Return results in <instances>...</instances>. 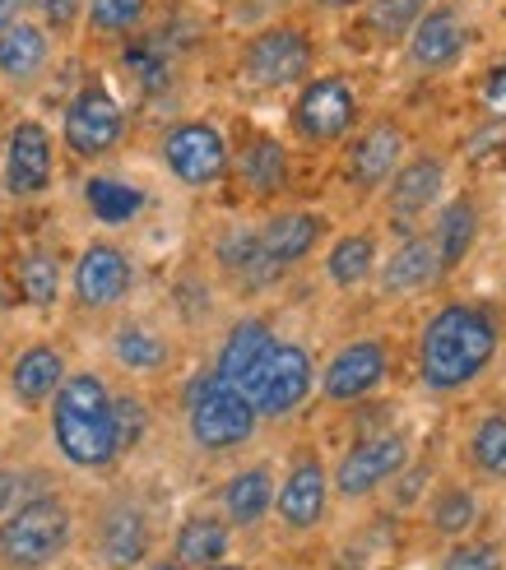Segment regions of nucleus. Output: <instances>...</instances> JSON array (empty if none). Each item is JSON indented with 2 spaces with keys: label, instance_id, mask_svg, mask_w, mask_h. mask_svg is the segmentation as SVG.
Segmentation results:
<instances>
[{
  "label": "nucleus",
  "instance_id": "1",
  "mask_svg": "<svg viewBox=\"0 0 506 570\" xmlns=\"http://www.w3.org/2000/svg\"><path fill=\"white\" fill-rule=\"evenodd\" d=\"M502 325L479 302H446L418 330V381L428 394H460L497 362Z\"/></svg>",
  "mask_w": 506,
  "mask_h": 570
},
{
  "label": "nucleus",
  "instance_id": "2",
  "mask_svg": "<svg viewBox=\"0 0 506 570\" xmlns=\"http://www.w3.org/2000/svg\"><path fill=\"white\" fill-rule=\"evenodd\" d=\"M51 441L61 460L79 473H107L121 460L111 390L98 372H70L51 394Z\"/></svg>",
  "mask_w": 506,
  "mask_h": 570
},
{
  "label": "nucleus",
  "instance_id": "3",
  "mask_svg": "<svg viewBox=\"0 0 506 570\" xmlns=\"http://www.w3.org/2000/svg\"><path fill=\"white\" fill-rule=\"evenodd\" d=\"M70 548H75V510L56 492L19 501L0 520V570H51Z\"/></svg>",
  "mask_w": 506,
  "mask_h": 570
},
{
  "label": "nucleus",
  "instance_id": "4",
  "mask_svg": "<svg viewBox=\"0 0 506 570\" xmlns=\"http://www.w3.org/2000/svg\"><path fill=\"white\" fill-rule=\"evenodd\" d=\"M186 404V432L191 441L210 450V454H228V450H242L251 436H256V409H251V399L237 390V385H223L214 372L195 376L182 394Z\"/></svg>",
  "mask_w": 506,
  "mask_h": 570
},
{
  "label": "nucleus",
  "instance_id": "5",
  "mask_svg": "<svg viewBox=\"0 0 506 570\" xmlns=\"http://www.w3.org/2000/svg\"><path fill=\"white\" fill-rule=\"evenodd\" d=\"M413 460V445L405 432H377V436H362L353 441L344 454H340V464L330 469V492L340 497V501H368L377 497L381 488H390Z\"/></svg>",
  "mask_w": 506,
  "mask_h": 570
},
{
  "label": "nucleus",
  "instance_id": "6",
  "mask_svg": "<svg viewBox=\"0 0 506 570\" xmlns=\"http://www.w3.org/2000/svg\"><path fill=\"white\" fill-rule=\"evenodd\" d=\"M317 390V366H312V353H306L302 344H293V338H274L270 357L261 362V372L246 381V399L251 409H256V417H289L306 404V394Z\"/></svg>",
  "mask_w": 506,
  "mask_h": 570
},
{
  "label": "nucleus",
  "instance_id": "7",
  "mask_svg": "<svg viewBox=\"0 0 506 570\" xmlns=\"http://www.w3.org/2000/svg\"><path fill=\"white\" fill-rule=\"evenodd\" d=\"M358 126V94L344 75H317L302 83V94L293 102V130L302 145L330 149L344 145Z\"/></svg>",
  "mask_w": 506,
  "mask_h": 570
},
{
  "label": "nucleus",
  "instance_id": "8",
  "mask_svg": "<svg viewBox=\"0 0 506 570\" xmlns=\"http://www.w3.org/2000/svg\"><path fill=\"white\" fill-rule=\"evenodd\" d=\"M61 139L75 158H107L126 139V107L111 98L103 83H84L66 102Z\"/></svg>",
  "mask_w": 506,
  "mask_h": 570
},
{
  "label": "nucleus",
  "instance_id": "9",
  "mask_svg": "<svg viewBox=\"0 0 506 570\" xmlns=\"http://www.w3.org/2000/svg\"><path fill=\"white\" fill-rule=\"evenodd\" d=\"M158 154H163L167 173L191 190H205L228 173V139H223V130L214 121H177L163 135Z\"/></svg>",
  "mask_w": 506,
  "mask_h": 570
},
{
  "label": "nucleus",
  "instance_id": "10",
  "mask_svg": "<svg viewBox=\"0 0 506 570\" xmlns=\"http://www.w3.org/2000/svg\"><path fill=\"white\" fill-rule=\"evenodd\" d=\"M312 61H317L312 38L289 23L265 28V33H256L242 51V70L256 89H293V83H306Z\"/></svg>",
  "mask_w": 506,
  "mask_h": 570
},
{
  "label": "nucleus",
  "instance_id": "11",
  "mask_svg": "<svg viewBox=\"0 0 506 570\" xmlns=\"http://www.w3.org/2000/svg\"><path fill=\"white\" fill-rule=\"evenodd\" d=\"M390 376V348H386V338H349V344L334 353L325 362V372H321V399L334 409H349L358 404V399H368L386 385Z\"/></svg>",
  "mask_w": 506,
  "mask_h": 570
},
{
  "label": "nucleus",
  "instance_id": "12",
  "mask_svg": "<svg viewBox=\"0 0 506 570\" xmlns=\"http://www.w3.org/2000/svg\"><path fill=\"white\" fill-rule=\"evenodd\" d=\"M330 469L317 450H306L293 460V469L284 473V482H274V515L289 533H312L325 524L330 515Z\"/></svg>",
  "mask_w": 506,
  "mask_h": 570
},
{
  "label": "nucleus",
  "instance_id": "13",
  "mask_svg": "<svg viewBox=\"0 0 506 570\" xmlns=\"http://www.w3.org/2000/svg\"><path fill=\"white\" fill-rule=\"evenodd\" d=\"M135 288V265L121 246L111 242H94L79 250V261L70 269V293L84 311H111L121 306Z\"/></svg>",
  "mask_w": 506,
  "mask_h": 570
},
{
  "label": "nucleus",
  "instance_id": "14",
  "mask_svg": "<svg viewBox=\"0 0 506 570\" xmlns=\"http://www.w3.org/2000/svg\"><path fill=\"white\" fill-rule=\"evenodd\" d=\"M409 66L418 75H446L469 51V14L460 6H428V14L409 28Z\"/></svg>",
  "mask_w": 506,
  "mask_h": 570
},
{
  "label": "nucleus",
  "instance_id": "15",
  "mask_svg": "<svg viewBox=\"0 0 506 570\" xmlns=\"http://www.w3.org/2000/svg\"><path fill=\"white\" fill-rule=\"evenodd\" d=\"M446 177H451V163L437 149H424V154H409L396 177L386 181V214L396 223H413V218H428L441 195H446Z\"/></svg>",
  "mask_w": 506,
  "mask_h": 570
},
{
  "label": "nucleus",
  "instance_id": "16",
  "mask_svg": "<svg viewBox=\"0 0 506 570\" xmlns=\"http://www.w3.org/2000/svg\"><path fill=\"white\" fill-rule=\"evenodd\" d=\"M409 158V135L400 121H372L353 135V145L344 154V181L358 186V190H381L390 177H396V167Z\"/></svg>",
  "mask_w": 506,
  "mask_h": 570
},
{
  "label": "nucleus",
  "instance_id": "17",
  "mask_svg": "<svg viewBox=\"0 0 506 570\" xmlns=\"http://www.w3.org/2000/svg\"><path fill=\"white\" fill-rule=\"evenodd\" d=\"M51 177H56L51 130L28 117L10 130V145H6V190L14 199H33L51 186Z\"/></svg>",
  "mask_w": 506,
  "mask_h": 570
},
{
  "label": "nucleus",
  "instance_id": "18",
  "mask_svg": "<svg viewBox=\"0 0 506 570\" xmlns=\"http://www.w3.org/2000/svg\"><path fill=\"white\" fill-rule=\"evenodd\" d=\"M377 293L381 297H413V293H428L432 283H441V255L432 233H413L405 237L396 250L386 255V265H377Z\"/></svg>",
  "mask_w": 506,
  "mask_h": 570
},
{
  "label": "nucleus",
  "instance_id": "19",
  "mask_svg": "<svg viewBox=\"0 0 506 570\" xmlns=\"http://www.w3.org/2000/svg\"><path fill=\"white\" fill-rule=\"evenodd\" d=\"M94 543H98V561L107 570H139V566L149 561V543H154L145 510L130 505V501L107 505L103 515H98Z\"/></svg>",
  "mask_w": 506,
  "mask_h": 570
},
{
  "label": "nucleus",
  "instance_id": "20",
  "mask_svg": "<svg viewBox=\"0 0 506 570\" xmlns=\"http://www.w3.org/2000/svg\"><path fill=\"white\" fill-rule=\"evenodd\" d=\"M256 237H261V250L270 255V261H274L279 269H289V265L306 261V255L321 246L325 218L312 214V209H279V214H270V218L256 227Z\"/></svg>",
  "mask_w": 506,
  "mask_h": 570
},
{
  "label": "nucleus",
  "instance_id": "21",
  "mask_svg": "<svg viewBox=\"0 0 506 570\" xmlns=\"http://www.w3.org/2000/svg\"><path fill=\"white\" fill-rule=\"evenodd\" d=\"M66 376L70 372H66V353L61 348L56 344H28L10 366V394L19 399L23 409H42V404H51V394L61 390Z\"/></svg>",
  "mask_w": 506,
  "mask_h": 570
},
{
  "label": "nucleus",
  "instance_id": "22",
  "mask_svg": "<svg viewBox=\"0 0 506 570\" xmlns=\"http://www.w3.org/2000/svg\"><path fill=\"white\" fill-rule=\"evenodd\" d=\"M214 261H218L223 274L237 278L242 288H251V293H261V288H270V283L284 278V269H279L261 250L256 227H228V233L214 242Z\"/></svg>",
  "mask_w": 506,
  "mask_h": 570
},
{
  "label": "nucleus",
  "instance_id": "23",
  "mask_svg": "<svg viewBox=\"0 0 506 570\" xmlns=\"http://www.w3.org/2000/svg\"><path fill=\"white\" fill-rule=\"evenodd\" d=\"M270 348H274V330L265 325V321H237L233 330H228V338H223V348H218V357H214V376L223 381V385H237V390H246V381L261 372V362L270 357Z\"/></svg>",
  "mask_w": 506,
  "mask_h": 570
},
{
  "label": "nucleus",
  "instance_id": "24",
  "mask_svg": "<svg viewBox=\"0 0 506 570\" xmlns=\"http://www.w3.org/2000/svg\"><path fill=\"white\" fill-rule=\"evenodd\" d=\"M218 510L233 529H256L265 515H274V473L265 464L237 469L218 488Z\"/></svg>",
  "mask_w": 506,
  "mask_h": 570
},
{
  "label": "nucleus",
  "instance_id": "25",
  "mask_svg": "<svg viewBox=\"0 0 506 570\" xmlns=\"http://www.w3.org/2000/svg\"><path fill=\"white\" fill-rule=\"evenodd\" d=\"M424 520L441 543H460V538H469L474 529H479L484 501L469 482H441V488L432 492V501L424 505Z\"/></svg>",
  "mask_w": 506,
  "mask_h": 570
},
{
  "label": "nucleus",
  "instance_id": "26",
  "mask_svg": "<svg viewBox=\"0 0 506 570\" xmlns=\"http://www.w3.org/2000/svg\"><path fill=\"white\" fill-rule=\"evenodd\" d=\"M432 242H437V255H441V274H456L469 261L474 242H479V205H474L469 195L437 205Z\"/></svg>",
  "mask_w": 506,
  "mask_h": 570
},
{
  "label": "nucleus",
  "instance_id": "27",
  "mask_svg": "<svg viewBox=\"0 0 506 570\" xmlns=\"http://www.w3.org/2000/svg\"><path fill=\"white\" fill-rule=\"evenodd\" d=\"M228 552H233V524L223 515H191L173 533V561H182L186 570L218 566L228 561Z\"/></svg>",
  "mask_w": 506,
  "mask_h": 570
},
{
  "label": "nucleus",
  "instance_id": "28",
  "mask_svg": "<svg viewBox=\"0 0 506 570\" xmlns=\"http://www.w3.org/2000/svg\"><path fill=\"white\" fill-rule=\"evenodd\" d=\"M372 274H377V233L372 227H358V233H344L330 242V250H325L330 288L353 293L362 283H372Z\"/></svg>",
  "mask_w": 506,
  "mask_h": 570
},
{
  "label": "nucleus",
  "instance_id": "29",
  "mask_svg": "<svg viewBox=\"0 0 506 570\" xmlns=\"http://www.w3.org/2000/svg\"><path fill=\"white\" fill-rule=\"evenodd\" d=\"M51 61V38H47V28L42 23H10L6 33H0V75L14 79V83H28V79H38Z\"/></svg>",
  "mask_w": 506,
  "mask_h": 570
},
{
  "label": "nucleus",
  "instance_id": "30",
  "mask_svg": "<svg viewBox=\"0 0 506 570\" xmlns=\"http://www.w3.org/2000/svg\"><path fill=\"white\" fill-rule=\"evenodd\" d=\"M237 177H242V186L251 195H261V199L279 195V190L289 186V149L279 145L274 135H256L237 154Z\"/></svg>",
  "mask_w": 506,
  "mask_h": 570
},
{
  "label": "nucleus",
  "instance_id": "31",
  "mask_svg": "<svg viewBox=\"0 0 506 570\" xmlns=\"http://www.w3.org/2000/svg\"><path fill=\"white\" fill-rule=\"evenodd\" d=\"M111 357H117L135 376H154V372H163V366L173 362V344H167L154 325L126 321L117 334H111Z\"/></svg>",
  "mask_w": 506,
  "mask_h": 570
},
{
  "label": "nucleus",
  "instance_id": "32",
  "mask_svg": "<svg viewBox=\"0 0 506 570\" xmlns=\"http://www.w3.org/2000/svg\"><path fill=\"white\" fill-rule=\"evenodd\" d=\"M465 464L484 482H506V413H484L469 426Z\"/></svg>",
  "mask_w": 506,
  "mask_h": 570
},
{
  "label": "nucleus",
  "instance_id": "33",
  "mask_svg": "<svg viewBox=\"0 0 506 570\" xmlns=\"http://www.w3.org/2000/svg\"><path fill=\"white\" fill-rule=\"evenodd\" d=\"M14 278H19V297H23L28 306L51 311L56 302H61L66 269H61V261H56V250H42V246L23 250V255H19V269H14Z\"/></svg>",
  "mask_w": 506,
  "mask_h": 570
},
{
  "label": "nucleus",
  "instance_id": "34",
  "mask_svg": "<svg viewBox=\"0 0 506 570\" xmlns=\"http://www.w3.org/2000/svg\"><path fill=\"white\" fill-rule=\"evenodd\" d=\"M84 199H89L94 218L107 223V227H121V223L139 218L145 205H149L145 190L130 186V181H117V177H94L89 186H84Z\"/></svg>",
  "mask_w": 506,
  "mask_h": 570
},
{
  "label": "nucleus",
  "instance_id": "35",
  "mask_svg": "<svg viewBox=\"0 0 506 570\" xmlns=\"http://www.w3.org/2000/svg\"><path fill=\"white\" fill-rule=\"evenodd\" d=\"M432 0H368V23L372 33L386 42H400L409 38V28L428 14Z\"/></svg>",
  "mask_w": 506,
  "mask_h": 570
},
{
  "label": "nucleus",
  "instance_id": "36",
  "mask_svg": "<svg viewBox=\"0 0 506 570\" xmlns=\"http://www.w3.org/2000/svg\"><path fill=\"white\" fill-rule=\"evenodd\" d=\"M437 570H506V548L497 538H460V543H446Z\"/></svg>",
  "mask_w": 506,
  "mask_h": 570
},
{
  "label": "nucleus",
  "instance_id": "37",
  "mask_svg": "<svg viewBox=\"0 0 506 570\" xmlns=\"http://www.w3.org/2000/svg\"><path fill=\"white\" fill-rule=\"evenodd\" d=\"M149 14V0H89V23L98 33H130Z\"/></svg>",
  "mask_w": 506,
  "mask_h": 570
},
{
  "label": "nucleus",
  "instance_id": "38",
  "mask_svg": "<svg viewBox=\"0 0 506 570\" xmlns=\"http://www.w3.org/2000/svg\"><path fill=\"white\" fill-rule=\"evenodd\" d=\"M111 417H117V436H121V454H126L130 445H139V436H145L149 413L135 394H111Z\"/></svg>",
  "mask_w": 506,
  "mask_h": 570
},
{
  "label": "nucleus",
  "instance_id": "39",
  "mask_svg": "<svg viewBox=\"0 0 506 570\" xmlns=\"http://www.w3.org/2000/svg\"><path fill=\"white\" fill-rule=\"evenodd\" d=\"M502 149H506V117L484 121L479 130L465 139V158H474V163H484V158H493V154H502Z\"/></svg>",
  "mask_w": 506,
  "mask_h": 570
},
{
  "label": "nucleus",
  "instance_id": "40",
  "mask_svg": "<svg viewBox=\"0 0 506 570\" xmlns=\"http://www.w3.org/2000/svg\"><path fill=\"white\" fill-rule=\"evenodd\" d=\"M432 482V464H418V460H409V469L390 482L396 488V510H413L418 505V492H424Z\"/></svg>",
  "mask_w": 506,
  "mask_h": 570
},
{
  "label": "nucleus",
  "instance_id": "41",
  "mask_svg": "<svg viewBox=\"0 0 506 570\" xmlns=\"http://www.w3.org/2000/svg\"><path fill=\"white\" fill-rule=\"evenodd\" d=\"M23 6H38L51 28H66V23H75V14H79V0H23Z\"/></svg>",
  "mask_w": 506,
  "mask_h": 570
},
{
  "label": "nucleus",
  "instance_id": "42",
  "mask_svg": "<svg viewBox=\"0 0 506 570\" xmlns=\"http://www.w3.org/2000/svg\"><path fill=\"white\" fill-rule=\"evenodd\" d=\"M484 102L497 107V111H506V61L484 75Z\"/></svg>",
  "mask_w": 506,
  "mask_h": 570
},
{
  "label": "nucleus",
  "instance_id": "43",
  "mask_svg": "<svg viewBox=\"0 0 506 570\" xmlns=\"http://www.w3.org/2000/svg\"><path fill=\"white\" fill-rule=\"evenodd\" d=\"M14 505H19V473L0 469V520H6Z\"/></svg>",
  "mask_w": 506,
  "mask_h": 570
},
{
  "label": "nucleus",
  "instance_id": "44",
  "mask_svg": "<svg viewBox=\"0 0 506 570\" xmlns=\"http://www.w3.org/2000/svg\"><path fill=\"white\" fill-rule=\"evenodd\" d=\"M19 10H23V0H0V33H6L10 23H19Z\"/></svg>",
  "mask_w": 506,
  "mask_h": 570
},
{
  "label": "nucleus",
  "instance_id": "45",
  "mask_svg": "<svg viewBox=\"0 0 506 570\" xmlns=\"http://www.w3.org/2000/svg\"><path fill=\"white\" fill-rule=\"evenodd\" d=\"M139 570H186V566H182V561H173V557H149Z\"/></svg>",
  "mask_w": 506,
  "mask_h": 570
},
{
  "label": "nucleus",
  "instance_id": "46",
  "mask_svg": "<svg viewBox=\"0 0 506 570\" xmlns=\"http://www.w3.org/2000/svg\"><path fill=\"white\" fill-rule=\"evenodd\" d=\"M312 6H321V10H353V6H362V0H312Z\"/></svg>",
  "mask_w": 506,
  "mask_h": 570
},
{
  "label": "nucleus",
  "instance_id": "47",
  "mask_svg": "<svg viewBox=\"0 0 506 570\" xmlns=\"http://www.w3.org/2000/svg\"><path fill=\"white\" fill-rule=\"evenodd\" d=\"M205 570H251V566H242V561H218V566H205Z\"/></svg>",
  "mask_w": 506,
  "mask_h": 570
},
{
  "label": "nucleus",
  "instance_id": "48",
  "mask_svg": "<svg viewBox=\"0 0 506 570\" xmlns=\"http://www.w3.org/2000/svg\"><path fill=\"white\" fill-rule=\"evenodd\" d=\"M6 302H10V297H6V283H0V316H6Z\"/></svg>",
  "mask_w": 506,
  "mask_h": 570
}]
</instances>
